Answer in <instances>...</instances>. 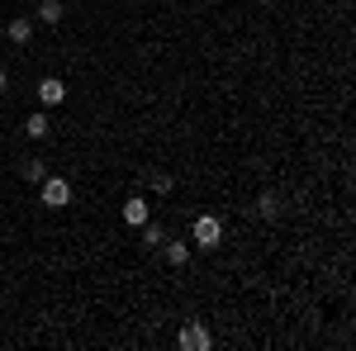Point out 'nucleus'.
Wrapping results in <instances>:
<instances>
[{"label":"nucleus","instance_id":"nucleus-1","mask_svg":"<svg viewBox=\"0 0 356 351\" xmlns=\"http://www.w3.org/2000/svg\"><path fill=\"white\" fill-rule=\"evenodd\" d=\"M191 243L204 247V252H214V247L223 243V223H219L214 214H200V218L191 223Z\"/></svg>","mask_w":356,"mask_h":351},{"label":"nucleus","instance_id":"nucleus-2","mask_svg":"<svg viewBox=\"0 0 356 351\" xmlns=\"http://www.w3.org/2000/svg\"><path fill=\"white\" fill-rule=\"evenodd\" d=\"M38 186H43V204H48V209H67V204H72V186H67L62 176H43Z\"/></svg>","mask_w":356,"mask_h":351},{"label":"nucleus","instance_id":"nucleus-3","mask_svg":"<svg viewBox=\"0 0 356 351\" xmlns=\"http://www.w3.org/2000/svg\"><path fill=\"white\" fill-rule=\"evenodd\" d=\"M176 347H181V351H209V347H214V337L204 332V323H186L181 332H176Z\"/></svg>","mask_w":356,"mask_h":351},{"label":"nucleus","instance_id":"nucleus-4","mask_svg":"<svg viewBox=\"0 0 356 351\" xmlns=\"http://www.w3.org/2000/svg\"><path fill=\"white\" fill-rule=\"evenodd\" d=\"M147 218H152V209H147V199H143V195H134V199L124 204V223H129V228H143Z\"/></svg>","mask_w":356,"mask_h":351},{"label":"nucleus","instance_id":"nucleus-5","mask_svg":"<svg viewBox=\"0 0 356 351\" xmlns=\"http://www.w3.org/2000/svg\"><path fill=\"white\" fill-rule=\"evenodd\" d=\"M38 100H43V105H62V100H67V85L57 81V76H43V81H38Z\"/></svg>","mask_w":356,"mask_h":351},{"label":"nucleus","instance_id":"nucleus-6","mask_svg":"<svg viewBox=\"0 0 356 351\" xmlns=\"http://www.w3.org/2000/svg\"><path fill=\"white\" fill-rule=\"evenodd\" d=\"M5 38H10V43H29V38H33V19H29V15L10 19V24H5Z\"/></svg>","mask_w":356,"mask_h":351},{"label":"nucleus","instance_id":"nucleus-7","mask_svg":"<svg viewBox=\"0 0 356 351\" xmlns=\"http://www.w3.org/2000/svg\"><path fill=\"white\" fill-rule=\"evenodd\" d=\"M162 243H166V228L147 218V223H143V247H147V252H162Z\"/></svg>","mask_w":356,"mask_h":351},{"label":"nucleus","instance_id":"nucleus-8","mask_svg":"<svg viewBox=\"0 0 356 351\" xmlns=\"http://www.w3.org/2000/svg\"><path fill=\"white\" fill-rule=\"evenodd\" d=\"M162 256H166L176 270H181L186 261H191V243H162Z\"/></svg>","mask_w":356,"mask_h":351},{"label":"nucleus","instance_id":"nucleus-9","mask_svg":"<svg viewBox=\"0 0 356 351\" xmlns=\"http://www.w3.org/2000/svg\"><path fill=\"white\" fill-rule=\"evenodd\" d=\"M38 24H62V0H38Z\"/></svg>","mask_w":356,"mask_h":351},{"label":"nucleus","instance_id":"nucleus-10","mask_svg":"<svg viewBox=\"0 0 356 351\" xmlns=\"http://www.w3.org/2000/svg\"><path fill=\"white\" fill-rule=\"evenodd\" d=\"M24 133H29V138H48V133H53L48 114H29V119H24Z\"/></svg>","mask_w":356,"mask_h":351},{"label":"nucleus","instance_id":"nucleus-11","mask_svg":"<svg viewBox=\"0 0 356 351\" xmlns=\"http://www.w3.org/2000/svg\"><path fill=\"white\" fill-rule=\"evenodd\" d=\"M257 214H261V218H280V199H275L271 190H266V195L257 199Z\"/></svg>","mask_w":356,"mask_h":351},{"label":"nucleus","instance_id":"nucleus-12","mask_svg":"<svg viewBox=\"0 0 356 351\" xmlns=\"http://www.w3.org/2000/svg\"><path fill=\"white\" fill-rule=\"evenodd\" d=\"M43 176H48V162H24V181H33V186H38Z\"/></svg>","mask_w":356,"mask_h":351},{"label":"nucleus","instance_id":"nucleus-13","mask_svg":"<svg viewBox=\"0 0 356 351\" xmlns=\"http://www.w3.org/2000/svg\"><path fill=\"white\" fill-rule=\"evenodd\" d=\"M152 190H157V195H171V190H176V181L162 171V176H152Z\"/></svg>","mask_w":356,"mask_h":351},{"label":"nucleus","instance_id":"nucleus-14","mask_svg":"<svg viewBox=\"0 0 356 351\" xmlns=\"http://www.w3.org/2000/svg\"><path fill=\"white\" fill-rule=\"evenodd\" d=\"M0 90H5V72H0Z\"/></svg>","mask_w":356,"mask_h":351}]
</instances>
